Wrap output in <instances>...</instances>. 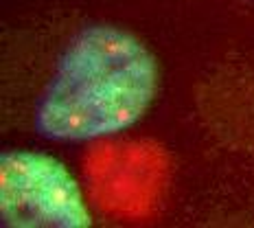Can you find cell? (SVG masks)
<instances>
[{"instance_id":"7a4b0ae2","label":"cell","mask_w":254,"mask_h":228,"mask_svg":"<svg viewBox=\"0 0 254 228\" xmlns=\"http://www.w3.org/2000/svg\"><path fill=\"white\" fill-rule=\"evenodd\" d=\"M0 217L18 228H88L94 224L81 187L64 162L35 150L0 156Z\"/></svg>"},{"instance_id":"6da1fadb","label":"cell","mask_w":254,"mask_h":228,"mask_svg":"<svg viewBox=\"0 0 254 228\" xmlns=\"http://www.w3.org/2000/svg\"><path fill=\"white\" fill-rule=\"evenodd\" d=\"M158 62L134 33L114 24L81 29L62 53L35 110L51 141H94L136 125L158 92Z\"/></svg>"}]
</instances>
